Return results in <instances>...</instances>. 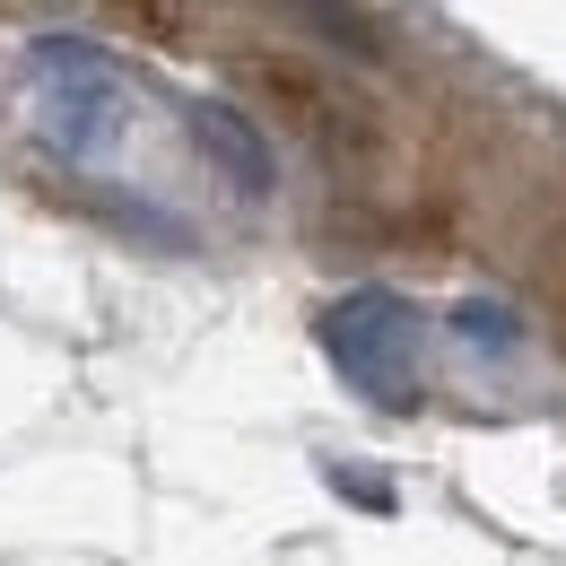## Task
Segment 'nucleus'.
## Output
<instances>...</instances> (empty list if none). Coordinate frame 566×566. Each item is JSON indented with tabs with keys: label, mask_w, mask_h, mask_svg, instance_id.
Returning <instances> with one entry per match:
<instances>
[{
	"label": "nucleus",
	"mask_w": 566,
	"mask_h": 566,
	"mask_svg": "<svg viewBox=\"0 0 566 566\" xmlns=\"http://www.w3.org/2000/svg\"><path fill=\"white\" fill-rule=\"evenodd\" d=\"M323 349L332 366L349 375L366 401H384V410H410L427 392V323L410 296H392V287H349V296H332L323 305Z\"/></svg>",
	"instance_id": "1"
},
{
	"label": "nucleus",
	"mask_w": 566,
	"mask_h": 566,
	"mask_svg": "<svg viewBox=\"0 0 566 566\" xmlns=\"http://www.w3.org/2000/svg\"><path fill=\"white\" fill-rule=\"evenodd\" d=\"M253 78H262V87L280 96L287 114H296V132L323 148V157H366V148H375V123H366V105H357V96H340L332 78H305L296 62H262Z\"/></svg>",
	"instance_id": "3"
},
{
	"label": "nucleus",
	"mask_w": 566,
	"mask_h": 566,
	"mask_svg": "<svg viewBox=\"0 0 566 566\" xmlns=\"http://www.w3.org/2000/svg\"><path fill=\"white\" fill-rule=\"evenodd\" d=\"M192 140H201V157L227 175L235 201H271V148L253 140V123H244L235 105H192Z\"/></svg>",
	"instance_id": "4"
},
{
	"label": "nucleus",
	"mask_w": 566,
	"mask_h": 566,
	"mask_svg": "<svg viewBox=\"0 0 566 566\" xmlns=\"http://www.w3.org/2000/svg\"><path fill=\"white\" fill-rule=\"evenodd\" d=\"M27 78H35V132L53 157L96 166L105 148L123 140V78L96 44L78 35H35L27 44Z\"/></svg>",
	"instance_id": "2"
},
{
	"label": "nucleus",
	"mask_w": 566,
	"mask_h": 566,
	"mask_svg": "<svg viewBox=\"0 0 566 566\" xmlns=\"http://www.w3.org/2000/svg\"><path fill=\"white\" fill-rule=\"evenodd\" d=\"M305 27H314V35H340L349 53H392V44H375L384 27H375V18H357V9H305Z\"/></svg>",
	"instance_id": "5"
}]
</instances>
